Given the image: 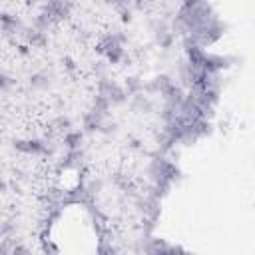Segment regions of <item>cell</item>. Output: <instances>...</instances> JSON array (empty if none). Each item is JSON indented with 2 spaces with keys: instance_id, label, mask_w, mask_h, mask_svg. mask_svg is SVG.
I'll return each instance as SVG.
<instances>
[{
  "instance_id": "cell-17",
  "label": "cell",
  "mask_w": 255,
  "mask_h": 255,
  "mask_svg": "<svg viewBox=\"0 0 255 255\" xmlns=\"http://www.w3.org/2000/svg\"><path fill=\"white\" fill-rule=\"evenodd\" d=\"M14 239H0V255H12V247H14Z\"/></svg>"
},
{
  "instance_id": "cell-3",
  "label": "cell",
  "mask_w": 255,
  "mask_h": 255,
  "mask_svg": "<svg viewBox=\"0 0 255 255\" xmlns=\"http://www.w3.org/2000/svg\"><path fill=\"white\" fill-rule=\"evenodd\" d=\"M72 8H74V4L72 2H64V0H52L48 4H42V12H46L48 16H52L56 22L64 20L70 14Z\"/></svg>"
},
{
  "instance_id": "cell-22",
  "label": "cell",
  "mask_w": 255,
  "mask_h": 255,
  "mask_svg": "<svg viewBox=\"0 0 255 255\" xmlns=\"http://www.w3.org/2000/svg\"><path fill=\"white\" fill-rule=\"evenodd\" d=\"M6 189H8V183L4 179H0V191H6Z\"/></svg>"
},
{
  "instance_id": "cell-1",
  "label": "cell",
  "mask_w": 255,
  "mask_h": 255,
  "mask_svg": "<svg viewBox=\"0 0 255 255\" xmlns=\"http://www.w3.org/2000/svg\"><path fill=\"white\" fill-rule=\"evenodd\" d=\"M98 94L104 96L110 102V106H120V104H124L128 100V94H126L124 86H120L118 82L108 80V78L106 80H98Z\"/></svg>"
},
{
  "instance_id": "cell-14",
  "label": "cell",
  "mask_w": 255,
  "mask_h": 255,
  "mask_svg": "<svg viewBox=\"0 0 255 255\" xmlns=\"http://www.w3.org/2000/svg\"><path fill=\"white\" fill-rule=\"evenodd\" d=\"M16 233V223L12 219H6L0 223V239H10Z\"/></svg>"
},
{
  "instance_id": "cell-21",
  "label": "cell",
  "mask_w": 255,
  "mask_h": 255,
  "mask_svg": "<svg viewBox=\"0 0 255 255\" xmlns=\"http://www.w3.org/2000/svg\"><path fill=\"white\" fill-rule=\"evenodd\" d=\"M18 52H20L22 56H28V54H30V50H28V44H22V46H18Z\"/></svg>"
},
{
  "instance_id": "cell-12",
  "label": "cell",
  "mask_w": 255,
  "mask_h": 255,
  "mask_svg": "<svg viewBox=\"0 0 255 255\" xmlns=\"http://www.w3.org/2000/svg\"><path fill=\"white\" fill-rule=\"evenodd\" d=\"M52 128L54 129H58V131H64V133H68L70 129H72V120L68 118V116H56L54 118V122H52Z\"/></svg>"
},
{
  "instance_id": "cell-10",
  "label": "cell",
  "mask_w": 255,
  "mask_h": 255,
  "mask_svg": "<svg viewBox=\"0 0 255 255\" xmlns=\"http://www.w3.org/2000/svg\"><path fill=\"white\" fill-rule=\"evenodd\" d=\"M124 90H126L128 96H135V94L143 92V84H141V80L137 76H129L126 80V84H124Z\"/></svg>"
},
{
  "instance_id": "cell-7",
  "label": "cell",
  "mask_w": 255,
  "mask_h": 255,
  "mask_svg": "<svg viewBox=\"0 0 255 255\" xmlns=\"http://www.w3.org/2000/svg\"><path fill=\"white\" fill-rule=\"evenodd\" d=\"M82 141H84V131L80 129H70L68 133H64V145L68 151L82 149Z\"/></svg>"
},
{
  "instance_id": "cell-6",
  "label": "cell",
  "mask_w": 255,
  "mask_h": 255,
  "mask_svg": "<svg viewBox=\"0 0 255 255\" xmlns=\"http://www.w3.org/2000/svg\"><path fill=\"white\" fill-rule=\"evenodd\" d=\"M131 108H133L135 112H143V114H149V112L153 110V102L149 100V96H145L143 92H139V94L131 96Z\"/></svg>"
},
{
  "instance_id": "cell-16",
  "label": "cell",
  "mask_w": 255,
  "mask_h": 255,
  "mask_svg": "<svg viewBox=\"0 0 255 255\" xmlns=\"http://www.w3.org/2000/svg\"><path fill=\"white\" fill-rule=\"evenodd\" d=\"M106 58H108V62H110V64H120V62L126 58V50H124V48H116V50L108 52V54H106Z\"/></svg>"
},
{
  "instance_id": "cell-11",
  "label": "cell",
  "mask_w": 255,
  "mask_h": 255,
  "mask_svg": "<svg viewBox=\"0 0 255 255\" xmlns=\"http://www.w3.org/2000/svg\"><path fill=\"white\" fill-rule=\"evenodd\" d=\"M82 159H84V149H72V151H68V153H66V157H64V161H62V165H64V167L80 165V163H82Z\"/></svg>"
},
{
  "instance_id": "cell-18",
  "label": "cell",
  "mask_w": 255,
  "mask_h": 255,
  "mask_svg": "<svg viewBox=\"0 0 255 255\" xmlns=\"http://www.w3.org/2000/svg\"><path fill=\"white\" fill-rule=\"evenodd\" d=\"M106 72H108V64H104V62H96V66H94V74L98 76V80H106Z\"/></svg>"
},
{
  "instance_id": "cell-13",
  "label": "cell",
  "mask_w": 255,
  "mask_h": 255,
  "mask_svg": "<svg viewBox=\"0 0 255 255\" xmlns=\"http://www.w3.org/2000/svg\"><path fill=\"white\" fill-rule=\"evenodd\" d=\"M110 108H112V106H110V102H108L104 96H100V94H98V96L94 98V108H92L94 112H98V114H102V116H106V118H108Z\"/></svg>"
},
{
  "instance_id": "cell-19",
  "label": "cell",
  "mask_w": 255,
  "mask_h": 255,
  "mask_svg": "<svg viewBox=\"0 0 255 255\" xmlns=\"http://www.w3.org/2000/svg\"><path fill=\"white\" fill-rule=\"evenodd\" d=\"M12 84H14V80L10 78V76H6L4 72H0V90H10L12 88Z\"/></svg>"
},
{
  "instance_id": "cell-5",
  "label": "cell",
  "mask_w": 255,
  "mask_h": 255,
  "mask_svg": "<svg viewBox=\"0 0 255 255\" xmlns=\"http://www.w3.org/2000/svg\"><path fill=\"white\" fill-rule=\"evenodd\" d=\"M58 22L52 18V16H48L46 12H40V14H36L34 16V22H32V28L34 30H38V32H42V34H46L50 28H54Z\"/></svg>"
},
{
  "instance_id": "cell-15",
  "label": "cell",
  "mask_w": 255,
  "mask_h": 255,
  "mask_svg": "<svg viewBox=\"0 0 255 255\" xmlns=\"http://www.w3.org/2000/svg\"><path fill=\"white\" fill-rule=\"evenodd\" d=\"M96 255H118V249L108 241H100L98 249H96Z\"/></svg>"
},
{
  "instance_id": "cell-4",
  "label": "cell",
  "mask_w": 255,
  "mask_h": 255,
  "mask_svg": "<svg viewBox=\"0 0 255 255\" xmlns=\"http://www.w3.org/2000/svg\"><path fill=\"white\" fill-rule=\"evenodd\" d=\"M106 120H108L106 116H102V114H98V112H94V110L86 112V114L82 116L84 133H94V131H100V129H102V124H104Z\"/></svg>"
},
{
  "instance_id": "cell-9",
  "label": "cell",
  "mask_w": 255,
  "mask_h": 255,
  "mask_svg": "<svg viewBox=\"0 0 255 255\" xmlns=\"http://www.w3.org/2000/svg\"><path fill=\"white\" fill-rule=\"evenodd\" d=\"M24 38L30 46H46L48 44V36L34 28H24Z\"/></svg>"
},
{
  "instance_id": "cell-20",
  "label": "cell",
  "mask_w": 255,
  "mask_h": 255,
  "mask_svg": "<svg viewBox=\"0 0 255 255\" xmlns=\"http://www.w3.org/2000/svg\"><path fill=\"white\" fill-rule=\"evenodd\" d=\"M12 255H32L30 253V249L24 245V243H14V247H12Z\"/></svg>"
},
{
  "instance_id": "cell-2",
  "label": "cell",
  "mask_w": 255,
  "mask_h": 255,
  "mask_svg": "<svg viewBox=\"0 0 255 255\" xmlns=\"http://www.w3.org/2000/svg\"><path fill=\"white\" fill-rule=\"evenodd\" d=\"M12 147L20 153H28V155H50L54 151V147L48 145V141L32 137V139H14Z\"/></svg>"
},
{
  "instance_id": "cell-8",
  "label": "cell",
  "mask_w": 255,
  "mask_h": 255,
  "mask_svg": "<svg viewBox=\"0 0 255 255\" xmlns=\"http://www.w3.org/2000/svg\"><path fill=\"white\" fill-rule=\"evenodd\" d=\"M50 84H52V78H50V74L48 72H34L32 76H30V88L32 90H48L50 88Z\"/></svg>"
}]
</instances>
